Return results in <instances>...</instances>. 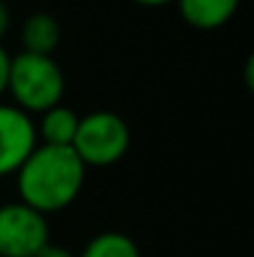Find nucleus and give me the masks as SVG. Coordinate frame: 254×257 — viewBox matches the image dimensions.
<instances>
[{
    "label": "nucleus",
    "instance_id": "f257e3e1",
    "mask_svg": "<svg viewBox=\"0 0 254 257\" xmlns=\"http://www.w3.org/2000/svg\"><path fill=\"white\" fill-rule=\"evenodd\" d=\"M85 175L87 168L73 148L38 143L15 172L20 202L45 217L60 212L80 197Z\"/></svg>",
    "mask_w": 254,
    "mask_h": 257
},
{
    "label": "nucleus",
    "instance_id": "f03ea898",
    "mask_svg": "<svg viewBox=\"0 0 254 257\" xmlns=\"http://www.w3.org/2000/svg\"><path fill=\"white\" fill-rule=\"evenodd\" d=\"M8 92L13 95V105L23 112H45L63 102L65 95V75L53 55L18 53L10 60Z\"/></svg>",
    "mask_w": 254,
    "mask_h": 257
},
{
    "label": "nucleus",
    "instance_id": "7ed1b4c3",
    "mask_svg": "<svg viewBox=\"0 0 254 257\" xmlns=\"http://www.w3.org/2000/svg\"><path fill=\"white\" fill-rule=\"evenodd\" d=\"M132 143L130 125L112 110H95L80 115L73 150L85 168H112L117 165Z\"/></svg>",
    "mask_w": 254,
    "mask_h": 257
},
{
    "label": "nucleus",
    "instance_id": "20e7f679",
    "mask_svg": "<svg viewBox=\"0 0 254 257\" xmlns=\"http://www.w3.org/2000/svg\"><path fill=\"white\" fill-rule=\"evenodd\" d=\"M50 242L48 217L25 202L0 205V257H35Z\"/></svg>",
    "mask_w": 254,
    "mask_h": 257
},
{
    "label": "nucleus",
    "instance_id": "39448f33",
    "mask_svg": "<svg viewBox=\"0 0 254 257\" xmlns=\"http://www.w3.org/2000/svg\"><path fill=\"white\" fill-rule=\"evenodd\" d=\"M35 145L38 133L33 117L15 105L0 102V177L15 175Z\"/></svg>",
    "mask_w": 254,
    "mask_h": 257
},
{
    "label": "nucleus",
    "instance_id": "423d86ee",
    "mask_svg": "<svg viewBox=\"0 0 254 257\" xmlns=\"http://www.w3.org/2000/svg\"><path fill=\"white\" fill-rule=\"evenodd\" d=\"M182 20L194 30H217L227 25L242 0H174Z\"/></svg>",
    "mask_w": 254,
    "mask_h": 257
},
{
    "label": "nucleus",
    "instance_id": "0eeeda50",
    "mask_svg": "<svg viewBox=\"0 0 254 257\" xmlns=\"http://www.w3.org/2000/svg\"><path fill=\"white\" fill-rule=\"evenodd\" d=\"M60 38H63L60 23L50 13L28 15V20L23 23V30H20L23 50L35 53V55H53L60 45Z\"/></svg>",
    "mask_w": 254,
    "mask_h": 257
},
{
    "label": "nucleus",
    "instance_id": "6e6552de",
    "mask_svg": "<svg viewBox=\"0 0 254 257\" xmlns=\"http://www.w3.org/2000/svg\"><path fill=\"white\" fill-rule=\"evenodd\" d=\"M80 115L68 107V105H55L45 112H40V122L35 125V133L43 145H60V148H73L75 133H78Z\"/></svg>",
    "mask_w": 254,
    "mask_h": 257
},
{
    "label": "nucleus",
    "instance_id": "1a4fd4ad",
    "mask_svg": "<svg viewBox=\"0 0 254 257\" xmlns=\"http://www.w3.org/2000/svg\"><path fill=\"white\" fill-rule=\"evenodd\" d=\"M78 257H142V252L130 235L110 230L95 235Z\"/></svg>",
    "mask_w": 254,
    "mask_h": 257
},
{
    "label": "nucleus",
    "instance_id": "9d476101",
    "mask_svg": "<svg viewBox=\"0 0 254 257\" xmlns=\"http://www.w3.org/2000/svg\"><path fill=\"white\" fill-rule=\"evenodd\" d=\"M10 60H13V55L3 48V43H0V95L3 92H8V78H10Z\"/></svg>",
    "mask_w": 254,
    "mask_h": 257
},
{
    "label": "nucleus",
    "instance_id": "9b49d317",
    "mask_svg": "<svg viewBox=\"0 0 254 257\" xmlns=\"http://www.w3.org/2000/svg\"><path fill=\"white\" fill-rule=\"evenodd\" d=\"M35 257H78L73 250H68V247H63V245H53V242H48L40 252Z\"/></svg>",
    "mask_w": 254,
    "mask_h": 257
},
{
    "label": "nucleus",
    "instance_id": "f8f14e48",
    "mask_svg": "<svg viewBox=\"0 0 254 257\" xmlns=\"http://www.w3.org/2000/svg\"><path fill=\"white\" fill-rule=\"evenodd\" d=\"M10 30V8L5 5V0H0V40L8 35Z\"/></svg>",
    "mask_w": 254,
    "mask_h": 257
},
{
    "label": "nucleus",
    "instance_id": "ddd939ff",
    "mask_svg": "<svg viewBox=\"0 0 254 257\" xmlns=\"http://www.w3.org/2000/svg\"><path fill=\"white\" fill-rule=\"evenodd\" d=\"M132 3H137L142 8H165V5L174 3V0H132Z\"/></svg>",
    "mask_w": 254,
    "mask_h": 257
}]
</instances>
